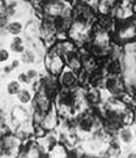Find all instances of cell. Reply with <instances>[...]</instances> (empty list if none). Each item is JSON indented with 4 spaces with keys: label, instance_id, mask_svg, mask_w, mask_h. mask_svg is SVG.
I'll return each instance as SVG.
<instances>
[{
    "label": "cell",
    "instance_id": "obj_16",
    "mask_svg": "<svg viewBox=\"0 0 136 158\" xmlns=\"http://www.w3.org/2000/svg\"><path fill=\"white\" fill-rule=\"evenodd\" d=\"M8 61H11V51H9V48H5V46L0 47V65L7 64Z\"/></svg>",
    "mask_w": 136,
    "mask_h": 158
},
{
    "label": "cell",
    "instance_id": "obj_9",
    "mask_svg": "<svg viewBox=\"0 0 136 158\" xmlns=\"http://www.w3.org/2000/svg\"><path fill=\"white\" fill-rule=\"evenodd\" d=\"M85 99L89 105V107H97L104 103V92L102 89L90 86L85 89Z\"/></svg>",
    "mask_w": 136,
    "mask_h": 158
},
{
    "label": "cell",
    "instance_id": "obj_13",
    "mask_svg": "<svg viewBox=\"0 0 136 158\" xmlns=\"http://www.w3.org/2000/svg\"><path fill=\"white\" fill-rule=\"evenodd\" d=\"M9 51L13 52V54H22L26 50L25 46V39L20 37V35H15V37H11V41H9Z\"/></svg>",
    "mask_w": 136,
    "mask_h": 158
},
{
    "label": "cell",
    "instance_id": "obj_14",
    "mask_svg": "<svg viewBox=\"0 0 136 158\" xmlns=\"http://www.w3.org/2000/svg\"><path fill=\"white\" fill-rule=\"evenodd\" d=\"M66 67L75 71L76 73H79L83 69V63H81L80 56H79V52H73L71 55L66 56Z\"/></svg>",
    "mask_w": 136,
    "mask_h": 158
},
{
    "label": "cell",
    "instance_id": "obj_2",
    "mask_svg": "<svg viewBox=\"0 0 136 158\" xmlns=\"http://www.w3.org/2000/svg\"><path fill=\"white\" fill-rule=\"evenodd\" d=\"M104 98L105 101L109 97H119L126 92V82L121 75H106L104 80Z\"/></svg>",
    "mask_w": 136,
    "mask_h": 158
},
{
    "label": "cell",
    "instance_id": "obj_6",
    "mask_svg": "<svg viewBox=\"0 0 136 158\" xmlns=\"http://www.w3.org/2000/svg\"><path fill=\"white\" fill-rule=\"evenodd\" d=\"M58 80L62 89H68V90H75L80 84H79V76L75 71H72L68 67H64V69L60 72L58 76Z\"/></svg>",
    "mask_w": 136,
    "mask_h": 158
},
{
    "label": "cell",
    "instance_id": "obj_1",
    "mask_svg": "<svg viewBox=\"0 0 136 158\" xmlns=\"http://www.w3.org/2000/svg\"><path fill=\"white\" fill-rule=\"evenodd\" d=\"M117 43H131L136 41V17H130L127 20L118 21L115 29Z\"/></svg>",
    "mask_w": 136,
    "mask_h": 158
},
{
    "label": "cell",
    "instance_id": "obj_8",
    "mask_svg": "<svg viewBox=\"0 0 136 158\" xmlns=\"http://www.w3.org/2000/svg\"><path fill=\"white\" fill-rule=\"evenodd\" d=\"M59 124H60V118L58 115V112H56L55 106H54L53 109H51L47 114L45 115L41 126L46 129L47 132H50V131H58Z\"/></svg>",
    "mask_w": 136,
    "mask_h": 158
},
{
    "label": "cell",
    "instance_id": "obj_18",
    "mask_svg": "<svg viewBox=\"0 0 136 158\" xmlns=\"http://www.w3.org/2000/svg\"><path fill=\"white\" fill-rule=\"evenodd\" d=\"M25 72H26V75L30 77V80H32L33 82L38 81L39 78H41V76H42L41 71H39L38 68H28V69H26Z\"/></svg>",
    "mask_w": 136,
    "mask_h": 158
},
{
    "label": "cell",
    "instance_id": "obj_10",
    "mask_svg": "<svg viewBox=\"0 0 136 158\" xmlns=\"http://www.w3.org/2000/svg\"><path fill=\"white\" fill-rule=\"evenodd\" d=\"M106 75H122L124 72V63L123 59H107V63L105 64Z\"/></svg>",
    "mask_w": 136,
    "mask_h": 158
},
{
    "label": "cell",
    "instance_id": "obj_21",
    "mask_svg": "<svg viewBox=\"0 0 136 158\" xmlns=\"http://www.w3.org/2000/svg\"><path fill=\"white\" fill-rule=\"evenodd\" d=\"M26 2H32V0H26Z\"/></svg>",
    "mask_w": 136,
    "mask_h": 158
},
{
    "label": "cell",
    "instance_id": "obj_7",
    "mask_svg": "<svg viewBox=\"0 0 136 158\" xmlns=\"http://www.w3.org/2000/svg\"><path fill=\"white\" fill-rule=\"evenodd\" d=\"M115 139L122 148H130V146L135 145L136 135H135V131L130 126H122L118 133L115 135Z\"/></svg>",
    "mask_w": 136,
    "mask_h": 158
},
{
    "label": "cell",
    "instance_id": "obj_19",
    "mask_svg": "<svg viewBox=\"0 0 136 158\" xmlns=\"http://www.w3.org/2000/svg\"><path fill=\"white\" fill-rule=\"evenodd\" d=\"M20 63H21V60H17V59H13L12 61H11V67H12V68H13V71L15 69H17V68H19V67H20Z\"/></svg>",
    "mask_w": 136,
    "mask_h": 158
},
{
    "label": "cell",
    "instance_id": "obj_12",
    "mask_svg": "<svg viewBox=\"0 0 136 158\" xmlns=\"http://www.w3.org/2000/svg\"><path fill=\"white\" fill-rule=\"evenodd\" d=\"M34 92L33 86H29V88H21L20 92L16 94V101L19 105H22V106H30V103L33 102L34 99Z\"/></svg>",
    "mask_w": 136,
    "mask_h": 158
},
{
    "label": "cell",
    "instance_id": "obj_15",
    "mask_svg": "<svg viewBox=\"0 0 136 158\" xmlns=\"http://www.w3.org/2000/svg\"><path fill=\"white\" fill-rule=\"evenodd\" d=\"M21 88H22V85L19 81H17V78H15V80L7 81L4 89H5V93H7V95H9V97H16V94L20 92Z\"/></svg>",
    "mask_w": 136,
    "mask_h": 158
},
{
    "label": "cell",
    "instance_id": "obj_5",
    "mask_svg": "<svg viewBox=\"0 0 136 158\" xmlns=\"http://www.w3.org/2000/svg\"><path fill=\"white\" fill-rule=\"evenodd\" d=\"M67 2L63 0H42L41 4V13L43 17L54 19L56 16L62 15V12L67 7Z\"/></svg>",
    "mask_w": 136,
    "mask_h": 158
},
{
    "label": "cell",
    "instance_id": "obj_11",
    "mask_svg": "<svg viewBox=\"0 0 136 158\" xmlns=\"http://www.w3.org/2000/svg\"><path fill=\"white\" fill-rule=\"evenodd\" d=\"M24 30H25V21H22L21 19H17V17L12 19L7 24V26H5V31L11 37L21 35Z\"/></svg>",
    "mask_w": 136,
    "mask_h": 158
},
{
    "label": "cell",
    "instance_id": "obj_3",
    "mask_svg": "<svg viewBox=\"0 0 136 158\" xmlns=\"http://www.w3.org/2000/svg\"><path fill=\"white\" fill-rule=\"evenodd\" d=\"M21 144V140L13 132L4 135L0 139V157H17Z\"/></svg>",
    "mask_w": 136,
    "mask_h": 158
},
{
    "label": "cell",
    "instance_id": "obj_4",
    "mask_svg": "<svg viewBox=\"0 0 136 158\" xmlns=\"http://www.w3.org/2000/svg\"><path fill=\"white\" fill-rule=\"evenodd\" d=\"M43 64H45L46 72L51 73V75H54V76H59L60 72L63 71L66 67V59L62 55H59L58 52H55L51 48H49L43 58Z\"/></svg>",
    "mask_w": 136,
    "mask_h": 158
},
{
    "label": "cell",
    "instance_id": "obj_17",
    "mask_svg": "<svg viewBox=\"0 0 136 158\" xmlns=\"http://www.w3.org/2000/svg\"><path fill=\"white\" fill-rule=\"evenodd\" d=\"M17 81L24 86H32L33 85V81L30 80V77L26 75V72H20L19 75H17Z\"/></svg>",
    "mask_w": 136,
    "mask_h": 158
},
{
    "label": "cell",
    "instance_id": "obj_20",
    "mask_svg": "<svg viewBox=\"0 0 136 158\" xmlns=\"http://www.w3.org/2000/svg\"><path fill=\"white\" fill-rule=\"evenodd\" d=\"M132 12H134V13H136V2H135V3H132Z\"/></svg>",
    "mask_w": 136,
    "mask_h": 158
}]
</instances>
